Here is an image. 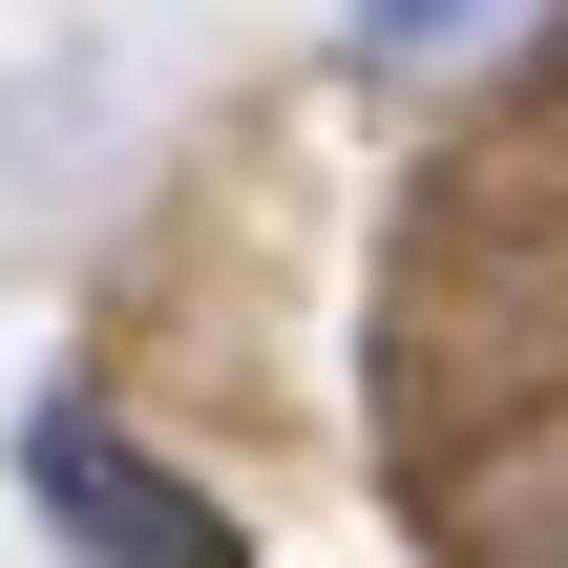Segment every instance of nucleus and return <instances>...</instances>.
I'll list each match as a JSON object with an SVG mask.
<instances>
[{
    "instance_id": "1",
    "label": "nucleus",
    "mask_w": 568,
    "mask_h": 568,
    "mask_svg": "<svg viewBox=\"0 0 568 568\" xmlns=\"http://www.w3.org/2000/svg\"><path fill=\"white\" fill-rule=\"evenodd\" d=\"M21 485H42V527H63L84 568H253L211 485H169V464H126V443H105L84 400H42V422H21Z\"/></svg>"
},
{
    "instance_id": "2",
    "label": "nucleus",
    "mask_w": 568,
    "mask_h": 568,
    "mask_svg": "<svg viewBox=\"0 0 568 568\" xmlns=\"http://www.w3.org/2000/svg\"><path fill=\"white\" fill-rule=\"evenodd\" d=\"M485 21H527V0H358V42H400V63L422 42H485Z\"/></svg>"
}]
</instances>
